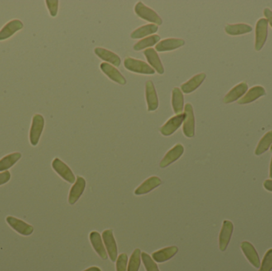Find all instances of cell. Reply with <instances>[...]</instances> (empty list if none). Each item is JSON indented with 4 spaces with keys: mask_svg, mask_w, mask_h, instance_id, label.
I'll use <instances>...</instances> for the list:
<instances>
[{
    "mask_svg": "<svg viewBox=\"0 0 272 271\" xmlns=\"http://www.w3.org/2000/svg\"><path fill=\"white\" fill-rule=\"evenodd\" d=\"M45 126V119L44 117L40 114H35L32 118V123L30 127V144L35 147L39 144L40 137L42 133L43 129Z\"/></svg>",
    "mask_w": 272,
    "mask_h": 271,
    "instance_id": "cell-1",
    "label": "cell"
},
{
    "mask_svg": "<svg viewBox=\"0 0 272 271\" xmlns=\"http://www.w3.org/2000/svg\"><path fill=\"white\" fill-rule=\"evenodd\" d=\"M125 66L127 70L137 74L145 75H153L155 73L154 69L143 60L132 58H126L125 59Z\"/></svg>",
    "mask_w": 272,
    "mask_h": 271,
    "instance_id": "cell-2",
    "label": "cell"
},
{
    "mask_svg": "<svg viewBox=\"0 0 272 271\" xmlns=\"http://www.w3.org/2000/svg\"><path fill=\"white\" fill-rule=\"evenodd\" d=\"M135 12L139 17L147 22H152L157 26L163 24V20L159 17V15L154 10L146 7V5L142 2H139L135 5Z\"/></svg>",
    "mask_w": 272,
    "mask_h": 271,
    "instance_id": "cell-3",
    "label": "cell"
},
{
    "mask_svg": "<svg viewBox=\"0 0 272 271\" xmlns=\"http://www.w3.org/2000/svg\"><path fill=\"white\" fill-rule=\"evenodd\" d=\"M185 118L183 121V133L187 138H192L195 134V118L193 107L190 103L185 105Z\"/></svg>",
    "mask_w": 272,
    "mask_h": 271,
    "instance_id": "cell-4",
    "label": "cell"
},
{
    "mask_svg": "<svg viewBox=\"0 0 272 271\" xmlns=\"http://www.w3.org/2000/svg\"><path fill=\"white\" fill-rule=\"evenodd\" d=\"M268 22L266 19L258 20L255 27V49L256 51L261 50L268 38Z\"/></svg>",
    "mask_w": 272,
    "mask_h": 271,
    "instance_id": "cell-5",
    "label": "cell"
},
{
    "mask_svg": "<svg viewBox=\"0 0 272 271\" xmlns=\"http://www.w3.org/2000/svg\"><path fill=\"white\" fill-rule=\"evenodd\" d=\"M102 239H103L104 243L106 247V251H107L110 259L112 262H116L117 259V255H118V248H117L116 239L114 238L112 230L107 229V230L104 231L102 233Z\"/></svg>",
    "mask_w": 272,
    "mask_h": 271,
    "instance_id": "cell-6",
    "label": "cell"
},
{
    "mask_svg": "<svg viewBox=\"0 0 272 271\" xmlns=\"http://www.w3.org/2000/svg\"><path fill=\"white\" fill-rule=\"evenodd\" d=\"M52 167L61 177L64 179V181H68L71 184L75 183L76 177L73 174V171L62 160L58 157L54 158L52 162Z\"/></svg>",
    "mask_w": 272,
    "mask_h": 271,
    "instance_id": "cell-7",
    "label": "cell"
},
{
    "mask_svg": "<svg viewBox=\"0 0 272 271\" xmlns=\"http://www.w3.org/2000/svg\"><path fill=\"white\" fill-rule=\"evenodd\" d=\"M6 220L9 226L13 228L16 232L20 233L21 235L28 236L34 232V228L31 225L18 218L9 215L6 218Z\"/></svg>",
    "mask_w": 272,
    "mask_h": 271,
    "instance_id": "cell-8",
    "label": "cell"
},
{
    "mask_svg": "<svg viewBox=\"0 0 272 271\" xmlns=\"http://www.w3.org/2000/svg\"><path fill=\"white\" fill-rule=\"evenodd\" d=\"M185 118L184 113L177 115L171 117L169 120L160 128V132L163 136H169L174 134L181 127Z\"/></svg>",
    "mask_w": 272,
    "mask_h": 271,
    "instance_id": "cell-9",
    "label": "cell"
},
{
    "mask_svg": "<svg viewBox=\"0 0 272 271\" xmlns=\"http://www.w3.org/2000/svg\"><path fill=\"white\" fill-rule=\"evenodd\" d=\"M233 232V224L230 220H225L219 235V247L221 252L227 249L228 245L231 239V234Z\"/></svg>",
    "mask_w": 272,
    "mask_h": 271,
    "instance_id": "cell-10",
    "label": "cell"
},
{
    "mask_svg": "<svg viewBox=\"0 0 272 271\" xmlns=\"http://www.w3.org/2000/svg\"><path fill=\"white\" fill-rule=\"evenodd\" d=\"M183 153H184V147L180 143L175 145L171 150H169L167 153L166 154L163 160L161 161V168L167 167L170 164L173 163L174 161H177L179 157H181Z\"/></svg>",
    "mask_w": 272,
    "mask_h": 271,
    "instance_id": "cell-11",
    "label": "cell"
},
{
    "mask_svg": "<svg viewBox=\"0 0 272 271\" xmlns=\"http://www.w3.org/2000/svg\"><path fill=\"white\" fill-rule=\"evenodd\" d=\"M23 28V23L19 19H13L7 22L0 30V41L7 40L13 36L15 33Z\"/></svg>",
    "mask_w": 272,
    "mask_h": 271,
    "instance_id": "cell-12",
    "label": "cell"
},
{
    "mask_svg": "<svg viewBox=\"0 0 272 271\" xmlns=\"http://www.w3.org/2000/svg\"><path fill=\"white\" fill-rule=\"evenodd\" d=\"M86 181L82 176H77L75 183L71 188L69 191V203L73 205L79 200L85 190Z\"/></svg>",
    "mask_w": 272,
    "mask_h": 271,
    "instance_id": "cell-13",
    "label": "cell"
},
{
    "mask_svg": "<svg viewBox=\"0 0 272 271\" xmlns=\"http://www.w3.org/2000/svg\"><path fill=\"white\" fill-rule=\"evenodd\" d=\"M146 99L147 110L149 112L157 110V108H159V99L156 89L151 80H147L146 83Z\"/></svg>",
    "mask_w": 272,
    "mask_h": 271,
    "instance_id": "cell-14",
    "label": "cell"
},
{
    "mask_svg": "<svg viewBox=\"0 0 272 271\" xmlns=\"http://www.w3.org/2000/svg\"><path fill=\"white\" fill-rule=\"evenodd\" d=\"M101 69L103 71L104 74L107 75L114 82H116V83L122 84V85L126 84V80L125 77L120 74L118 69L112 66L111 64H108L107 62L101 63Z\"/></svg>",
    "mask_w": 272,
    "mask_h": 271,
    "instance_id": "cell-15",
    "label": "cell"
},
{
    "mask_svg": "<svg viewBox=\"0 0 272 271\" xmlns=\"http://www.w3.org/2000/svg\"><path fill=\"white\" fill-rule=\"evenodd\" d=\"M249 89V85L246 82H241L227 93V95L224 97L223 102L225 103H230L236 101L240 99V97L244 95Z\"/></svg>",
    "mask_w": 272,
    "mask_h": 271,
    "instance_id": "cell-16",
    "label": "cell"
},
{
    "mask_svg": "<svg viewBox=\"0 0 272 271\" xmlns=\"http://www.w3.org/2000/svg\"><path fill=\"white\" fill-rule=\"evenodd\" d=\"M161 184H162V181L159 177L156 176H150L135 190V194L137 196H140V195L148 194L154 189L159 187Z\"/></svg>",
    "mask_w": 272,
    "mask_h": 271,
    "instance_id": "cell-17",
    "label": "cell"
},
{
    "mask_svg": "<svg viewBox=\"0 0 272 271\" xmlns=\"http://www.w3.org/2000/svg\"><path fill=\"white\" fill-rule=\"evenodd\" d=\"M185 45V41L180 39H167L162 40L155 46L156 52L171 51Z\"/></svg>",
    "mask_w": 272,
    "mask_h": 271,
    "instance_id": "cell-18",
    "label": "cell"
},
{
    "mask_svg": "<svg viewBox=\"0 0 272 271\" xmlns=\"http://www.w3.org/2000/svg\"><path fill=\"white\" fill-rule=\"evenodd\" d=\"M144 55L146 56V60L150 64V67L154 69V71H156L159 74H164V68L156 50L152 48L146 49L144 51Z\"/></svg>",
    "mask_w": 272,
    "mask_h": 271,
    "instance_id": "cell-19",
    "label": "cell"
},
{
    "mask_svg": "<svg viewBox=\"0 0 272 271\" xmlns=\"http://www.w3.org/2000/svg\"><path fill=\"white\" fill-rule=\"evenodd\" d=\"M241 249L244 252V255L248 258V260L250 262L252 266L255 268H259L260 267V261H259V255L255 248L252 244L249 242L244 241L241 243Z\"/></svg>",
    "mask_w": 272,
    "mask_h": 271,
    "instance_id": "cell-20",
    "label": "cell"
},
{
    "mask_svg": "<svg viewBox=\"0 0 272 271\" xmlns=\"http://www.w3.org/2000/svg\"><path fill=\"white\" fill-rule=\"evenodd\" d=\"M178 248L175 246L168 247V248L159 250L158 252H154L152 254V258L156 263H165L167 261L173 258L178 253Z\"/></svg>",
    "mask_w": 272,
    "mask_h": 271,
    "instance_id": "cell-21",
    "label": "cell"
},
{
    "mask_svg": "<svg viewBox=\"0 0 272 271\" xmlns=\"http://www.w3.org/2000/svg\"><path fill=\"white\" fill-rule=\"evenodd\" d=\"M206 77V74H204V73L197 74V75L189 79L188 81L181 85V91L182 93H186V94L193 93V91H195L203 83Z\"/></svg>",
    "mask_w": 272,
    "mask_h": 271,
    "instance_id": "cell-22",
    "label": "cell"
},
{
    "mask_svg": "<svg viewBox=\"0 0 272 271\" xmlns=\"http://www.w3.org/2000/svg\"><path fill=\"white\" fill-rule=\"evenodd\" d=\"M89 239H90L92 247L94 248L95 252H97L99 256L101 257L102 259H105V260L107 259V251H106L105 246H104L101 234H99L97 232H92L89 234Z\"/></svg>",
    "mask_w": 272,
    "mask_h": 271,
    "instance_id": "cell-23",
    "label": "cell"
},
{
    "mask_svg": "<svg viewBox=\"0 0 272 271\" xmlns=\"http://www.w3.org/2000/svg\"><path fill=\"white\" fill-rule=\"evenodd\" d=\"M94 52L95 54H97L100 58L102 59L105 61L111 63L112 65H115V66H120L121 59L117 54H115L113 52L101 47L96 48Z\"/></svg>",
    "mask_w": 272,
    "mask_h": 271,
    "instance_id": "cell-24",
    "label": "cell"
},
{
    "mask_svg": "<svg viewBox=\"0 0 272 271\" xmlns=\"http://www.w3.org/2000/svg\"><path fill=\"white\" fill-rule=\"evenodd\" d=\"M266 91L262 86L253 87L248 93L245 94L244 97L238 100L239 104H247V103H251L259 99V97L265 95Z\"/></svg>",
    "mask_w": 272,
    "mask_h": 271,
    "instance_id": "cell-25",
    "label": "cell"
},
{
    "mask_svg": "<svg viewBox=\"0 0 272 271\" xmlns=\"http://www.w3.org/2000/svg\"><path fill=\"white\" fill-rule=\"evenodd\" d=\"M172 107L176 115H179L183 112L184 107V97L179 88H174L172 90Z\"/></svg>",
    "mask_w": 272,
    "mask_h": 271,
    "instance_id": "cell-26",
    "label": "cell"
},
{
    "mask_svg": "<svg viewBox=\"0 0 272 271\" xmlns=\"http://www.w3.org/2000/svg\"><path fill=\"white\" fill-rule=\"evenodd\" d=\"M159 30V27L155 24H147L134 30L131 34L132 39H139L146 37L148 35H153Z\"/></svg>",
    "mask_w": 272,
    "mask_h": 271,
    "instance_id": "cell-27",
    "label": "cell"
},
{
    "mask_svg": "<svg viewBox=\"0 0 272 271\" xmlns=\"http://www.w3.org/2000/svg\"><path fill=\"white\" fill-rule=\"evenodd\" d=\"M21 157V153L15 152V153L9 154L0 159V172H4L17 162Z\"/></svg>",
    "mask_w": 272,
    "mask_h": 271,
    "instance_id": "cell-28",
    "label": "cell"
},
{
    "mask_svg": "<svg viewBox=\"0 0 272 271\" xmlns=\"http://www.w3.org/2000/svg\"><path fill=\"white\" fill-rule=\"evenodd\" d=\"M225 32L228 35L231 36H237V35H244L252 31V27L247 24L239 23L234 25H227L225 26Z\"/></svg>",
    "mask_w": 272,
    "mask_h": 271,
    "instance_id": "cell-29",
    "label": "cell"
},
{
    "mask_svg": "<svg viewBox=\"0 0 272 271\" xmlns=\"http://www.w3.org/2000/svg\"><path fill=\"white\" fill-rule=\"evenodd\" d=\"M160 41V36L157 35H153L149 37L145 38V39H142L140 41H138L137 43L134 45V50L136 51H140V50H144L146 48L151 47L155 44H158V42Z\"/></svg>",
    "mask_w": 272,
    "mask_h": 271,
    "instance_id": "cell-30",
    "label": "cell"
},
{
    "mask_svg": "<svg viewBox=\"0 0 272 271\" xmlns=\"http://www.w3.org/2000/svg\"><path fill=\"white\" fill-rule=\"evenodd\" d=\"M272 144V131L264 135V137L259 141L257 147L255 149V154L260 155L268 151V148Z\"/></svg>",
    "mask_w": 272,
    "mask_h": 271,
    "instance_id": "cell-31",
    "label": "cell"
},
{
    "mask_svg": "<svg viewBox=\"0 0 272 271\" xmlns=\"http://www.w3.org/2000/svg\"><path fill=\"white\" fill-rule=\"evenodd\" d=\"M141 264V251L139 248L135 249L131 254L126 271H139Z\"/></svg>",
    "mask_w": 272,
    "mask_h": 271,
    "instance_id": "cell-32",
    "label": "cell"
},
{
    "mask_svg": "<svg viewBox=\"0 0 272 271\" xmlns=\"http://www.w3.org/2000/svg\"><path fill=\"white\" fill-rule=\"evenodd\" d=\"M141 258L146 271H160L154 259L146 252L141 253Z\"/></svg>",
    "mask_w": 272,
    "mask_h": 271,
    "instance_id": "cell-33",
    "label": "cell"
},
{
    "mask_svg": "<svg viewBox=\"0 0 272 271\" xmlns=\"http://www.w3.org/2000/svg\"><path fill=\"white\" fill-rule=\"evenodd\" d=\"M272 270V249L268 250V252L264 255L262 262L261 267L259 271H271Z\"/></svg>",
    "mask_w": 272,
    "mask_h": 271,
    "instance_id": "cell-34",
    "label": "cell"
},
{
    "mask_svg": "<svg viewBox=\"0 0 272 271\" xmlns=\"http://www.w3.org/2000/svg\"><path fill=\"white\" fill-rule=\"evenodd\" d=\"M127 261H128L127 254H125V253L120 254L117 258V261H116V271H127Z\"/></svg>",
    "mask_w": 272,
    "mask_h": 271,
    "instance_id": "cell-35",
    "label": "cell"
},
{
    "mask_svg": "<svg viewBox=\"0 0 272 271\" xmlns=\"http://www.w3.org/2000/svg\"><path fill=\"white\" fill-rule=\"evenodd\" d=\"M45 3H46L50 15L52 17H55L58 15V3H59V2L58 0H47V1H45Z\"/></svg>",
    "mask_w": 272,
    "mask_h": 271,
    "instance_id": "cell-36",
    "label": "cell"
},
{
    "mask_svg": "<svg viewBox=\"0 0 272 271\" xmlns=\"http://www.w3.org/2000/svg\"><path fill=\"white\" fill-rule=\"evenodd\" d=\"M11 179V173L8 170L4 172L0 173V185L7 183Z\"/></svg>",
    "mask_w": 272,
    "mask_h": 271,
    "instance_id": "cell-37",
    "label": "cell"
},
{
    "mask_svg": "<svg viewBox=\"0 0 272 271\" xmlns=\"http://www.w3.org/2000/svg\"><path fill=\"white\" fill-rule=\"evenodd\" d=\"M264 15H265L266 19L268 20V23L270 24L272 27V11L270 9H264Z\"/></svg>",
    "mask_w": 272,
    "mask_h": 271,
    "instance_id": "cell-38",
    "label": "cell"
},
{
    "mask_svg": "<svg viewBox=\"0 0 272 271\" xmlns=\"http://www.w3.org/2000/svg\"><path fill=\"white\" fill-rule=\"evenodd\" d=\"M264 186L266 190L272 192V180H267L264 181Z\"/></svg>",
    "mask_w": 272,
    "mask_h": 271,
    "instance_id": "cell-39",
    "label": "cell"
},
{
    "mask_svg": "<svg viewBox=\"0 0 272 271\" xmlns=\"http://www.w3.org/2000/svg\"><path fill=\"white\" fill-rule=\"evenodd\" d=\"M84 271H101V270L97 267H92Z\"/></svg>",
    "mask_w": 272,
    "mask_h": 271,
    "instance_id": "cell-40",
    "label": "cell"
},
{
    "mask_svg": "<svg viewBox=\"0 0 272 271\" xmlns=\"http://www.w3.org/2000/svg\"><path fill=\"white\" fill-rule=\"evenodd\" d=\"M270 177L272 179V161H271V166H270Z\"/></svg>",
    "mask_w": 272,
    "mask_h": 271,
    "instance_id": "cell-41",
    "label": "cell"
},
{
    "mask_svg": "<svg viewBox=\"0 0 272 271\" xmlns=\"http://www.w3.org/2000/svg\"><path fill=\"white\" fill-rule=\"evenodd\" d=\"M271 151H272V147H271Z\"/></svg>",
    "mask_w": 272,
    "mask_h": 271,
    "instance_id": "cell-42",
    "label": "cell"
}]
</instances>
